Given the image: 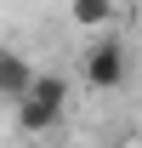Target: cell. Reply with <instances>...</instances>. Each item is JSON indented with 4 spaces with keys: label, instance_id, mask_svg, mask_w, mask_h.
I'll return each mask as SVG.
<instances>
[{
    "label": "cell",
    "instance_id": "cell-2",
    "mask_svg": "<svg viewBox=\"0 0 142 148\" xmlns=\"http://www.w3.org/2000/svg\"><path fill=\"white\" fill-rule=\"evenodd\" d=\"M80 74H85L91 91H119L125 80H131V46H125V40H114V34H102L97 46H85Z\"/></svg>",
    "mask_w": 142,
    "mask_h": 148
},
{
    "label": "cell",
    "instance_id": "cell-1",
    "mask_svg": "<svg viewBox=\"0 0 142 148\" xmlns=\"http://www.w3.org/2000/svg\"><path fill=\"white\" fill-rule=\"evenodd\" d=\"M63 108H68V86H63L57 74H34V80H29V91L12 103V114H17V125L29 131V137L63 125Z\"/></svg>",
    "mask_w": 142,
    "mask_h": 148
},
{
    "label": "cell",
    "instance_id": "cell-4",
    "mask_svg": "<svg viewBox=\"0 0 142 148\" xmlns=\"http://www.w3.org/2000/svg\"><path fill=\"white\" fill-rule=\"evenodd\" d=\"M68 17L80 29H108L114 23V0H68Z\"/></svg>",
    "mask_w": 142,
    "mask_h": 148
},
{
    "label": "cell",
    "instance_id": "cell-3",
    "mask_svg": "<svg viewBox=\"0 0 142 148\" xmlns=\"http://www.w3.org/2000/svg\"><path fill=\"white\" fill-rule=\"evenodd\" d=\"M34 80V63L17 51V46H0V103H17Z\"/></svg>",
    "mask_w": 142,
    "mask_h": 148
}]
</instances>
